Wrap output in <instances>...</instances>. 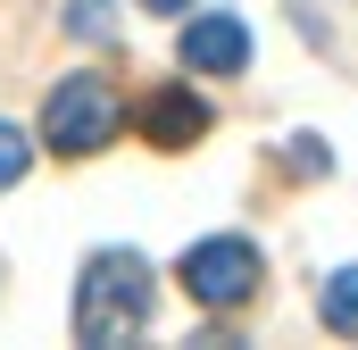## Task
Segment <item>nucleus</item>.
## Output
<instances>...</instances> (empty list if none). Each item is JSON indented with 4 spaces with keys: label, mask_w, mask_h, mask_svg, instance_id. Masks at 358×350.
<instances>
[{
    "label": "nucleus",
    "mask_w": 358,
    "mask_h": 350,
    "mask_svg": "<svg viewBox=\"0 0 358 350\" xmlns=\"http://www.w3.org/2000/svg\"><path fill=\"white\" fill-rule=\"evenodd\" d=\"M150 300H159V284H150V259L142 251H100L84 267V284H76V342H92V350L142 342Z\"/></svg>",
    "instance_id": "1"
},
{
    "label": "nucleus",
    "mask_w": 358,
    "mask_h": 350,
    "mask_svg": "<svg viewBox=\"0 0 358 350\" xmlns=\"http://www.w3.org/2000/svg\"><path fill=\"white\" fill-rule=\"evenodd\" d=\"M117 84L108 76H59V92L42 100V142L59 150V159H84L100 142H117Z\"/></svg>",
    "instance_id": "2"
},
{
    "label": "nucleus",
    "mask_w": 358,
    "mask_h": 350,
    "mask_svg": "<svg viewBox=\"0 0 358 350\" xmlns=\"http://www.w3.org/2000/svg\"><path fill=\"white\" fill-rule=\"evenodd\" d=\"M183 292L200 300V309H242L250 292H259V242H242V234H208V242H192L183 251Z\"/></svg>",
    "instance_id": "3"
},
{
    "label": "nucleus",
    "mask_w": 358,
    "mask_h": 350,
    "mask_svg": "<svg viewBox=\"0 0 358 350\" xmlns=\"http://www.w3.org/2000/svg\"><path fill=\"white\" fill-rule=\"evenodd\" d=\"M25 167H34V142H25L17 125H0V192H8V183H17Z\"/></svg>",
    "instance_id": "8"
},
{
    "label": "nucleus",
    "mask_w": 358,
    "mask_h": 350,
    "mask_svg": "<svg viewBox=\"0 0 358 350\" xmlns=\"http://www.w3.org/2000/svg\"><path fill=\"white\" fill-rule=\"evenodd\" d=\"M317 309H325L334 334H350V342H358V267H334V275H325V300H317Z\"/></svg>",
    "instance_id": "6"
},
{
    "label": "nucleus",
    "mask_w": 358,
    "mask_h": 350,
    "mask_svg": "<svg viewBox=\"0 0 358 350\" xmlns=\"http://www.w3.org/2000/svg\"><path fill=\"white\" fill-rule=\"evenodd\" d=\"M67 34H76V42H108V34H117V8H108V0H76V8H67Z\"/></svg>",
    "instance_id": "7"
},
{
    "label": "nucleus",
    "mask_w": 358,
    "mask_h": 350,
    "mask_svg": "<svg viewBox=\"0 0 358 350\" xmlns=\"http://www.w3.org/2000/svg\"><path fill=\"white\" fill-rule=\"evenodd\" d=\"M142 8H159V17H167V8H192V0H142Z\"/></svg>",
    "instance_id": "10"
},
{
    "label": "nucleus",
    "mask_w": 358,
    "mask_h": 350,
    "mask_svg": "<svg viewBox=\"0 0 358 350\" xmlns=\"http://www.w3.org/2000/svg\"><path fill=\"white\" fill-rule=\"evenodd\" d=\"M142 134L159 142V150H192L200 134H208V100L183 84H159L150 100H142Z\"/></svg>",
    "instance_id": "5"
},
{
    "label": "nucleus",
    "mask_w": 358,
    "mask_h": 350,
    "mask_svg": "<svg viewBox=\"0 0 358 350\" xmlns=\"http://www.w3.org/2000/svg\"><path fill=\"white\" fill-rule=\"evenodd\" d=\"M283 167H292V175H325L334 159H325V142H317V134H300V142L283 150Z\"/></svg>",
    "instance_id": "9"
},
{
    "label": "nucleus",
    "mask_w": 358,
    "mask_h": 350,
    "mask_svg": "<svg viewBox=\"0 0 358 350\" xmlns=\"http://www.w3.org/2000/svg\"><path fill=\"white\" fill-rule=\"evenodd\" d=\"M183 67H192V76H242V67H250V25L225 17V8H217V17H192V25H183Z\"/></svg>",
    "instance_id": "4"
}]
</instances>
